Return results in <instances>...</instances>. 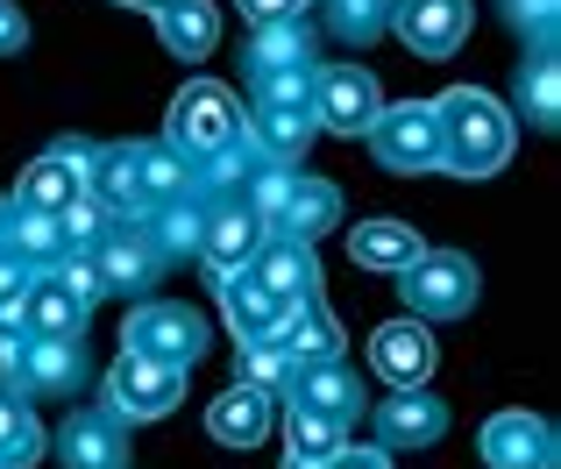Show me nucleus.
I'll return each instance as SVG.
<instances>
[{
    "label": "nucleus",
    "mask_w": 561,
    "mask_h": 469,
    "mask_svg": "<svg viewBox=\"0 0 561 469\" xmlns=\"http://www.w3.org/2000/svg\"><path fill=\"white\" fill-rule=\"evenodd\" d=\"M256 107H313V65L256 71Z\"/></svg>",
    "instance_id": "f704fd0d"
},
{
    "label": "nucleus",
    "mask_w": 561,
    "mask_h": 469,
    "mask_svg": "<svg viewBox=\"0 0 561 469\" xmlns=\"http://www.w3.org/2000/svg\"><path fill=\"white\" fill-rule=\"evenodd\" d=\"M199 193H206V221H199V249H192V256H199L214 277H228V271H242V263L256 256L263 228H256V214L242 207L234 185H199Z\"/></svg>",
    "instance_id": "6e6552de"
},
{
    "label": "nucleus",
    "mask_w": 561,
    "mask_h": 469,
    "mask_svg": "<svg viewBox=\"0 0 561 469\" xmlns=\"http://www.w3.org/2000/svg\"><path fill=\"white\" fill-rule=\"evenodd\" d=\"M8 391H14V399H79V391H85V348H79V334H28Z\"/></svg>",
    "instance_id": "1a4fd4ad"
},
{
    "label": "nucleus",
    "mask_w": 561,
    "mask_h": 469,
    "mask_svg": "<svg viewBox=\"0 0 561 469\" xmlns=\"http://www.w3.org/2000/svg\"><path fill=\"white\" fill-rule=\"evenodd\" d=\"M50 271H57V285H65L71 299L85 306V313H93V306L107 299V285H100V263H93V249H65V256H57Z\"/></svg>",
    "instance_id": "e433bc0d"
},
{
    "label": "nucleus",
    "mask_w": 561,
    "mask_h": 469,
    "mask_svg": "<svg viewBox=\"0 0 561 469\" xmlns=\"http://www.w3.org/2000/svg\"><path fill=\"white\" fill-rule=\"evenodd\" d=\"M391 277H398V299H405L412 320H462L483 291L477 263H469L462 249H420V256Z\"/></svg>",
    "instance_id": "7ed1b4c3"
},
{
    "label": "nucleus",
    "mask_w": 561,
    "mask_h": 469,
    "mask_svg": "<svg viewBox=\"0 0 561 469\" xmlns=\"http://www.w3.org/2000/svg\"><path fill=\"white\" fill-rule=\"evenodd\" d=\"M28 50V14L14 0H0V57H22Z\"/></svg>",
    "instance_id": "58836bf2"
},
{
    "label": "nucleus",
    "mask_w": 561,
    "mask_h": 469,
    "mask_svg": "<svg viewBox=\"0 0 561 469\" xmlns=\"http://www.w3.org/2000/svg\"><path fill=\"white\" fill-rule=\"evenodd\" d=\"M164 142L185 157L192 171L206 164V157H220L228 142H242V100L228 93V85L214 79H192L179 100H171V122H164Z\"/></svg>",
    "instance_id": "f03ea898"
},
{
    "label": "nucleus",
    "mask_w": 561,
    "mask_h": 469,
    "mask_svg": "<svg viewBox=\"0 0 561 469\" xmlns=\"http://www.w3.org/2000/svg\"><path fill=\"white\" fill-rule=\"evenodd\" d=\"M214 291H220V313H228L234 342H263V334L277 328V313H285V299H271V291H263L249 271H228V277H214Z\"/></svg>",
    "instance_id": "b1692460"
},
{
    "label": "nucleus",
    "mask_w": 561,
    "mask_h": 469,
    "mask_svg": "<svg viewBox=\"0 0 561 469\" xmlns=\"http://www.w3.org/2000/svg\"><path fill=\"white\" fill-rule=\"evenodd\" d=\"M271 342L291 356V370L299 363H328V356H342V320L328 313V299L320 291H299V299H285V313H277V328H271Z\"/></svg>",
    "instance_id": "2eb2a0df"
},
{
    "label": "nucleus",
    "mask_w": 561,
    "mask_h": 469,
    "mask_svg": "<svg viewBox=\"0 0 561 469\" xmlns=\"http://www.w3.org/2000/svg\"><path fill=\"white\" fill-rule=\"evenodd\" d=\"M328 469H391V448H356V442H348V448L328 456Z\"/></svg>",
    "instance_id": "ea45409f"
},
{
    "label": "nucleus",
    "mask_w": 561,
    "mask_h": 469,
    "mask_svg": "<svg viewBox=\"0 0 561 469\" xmlns=\"http://www.w3.org/2000/svg\"><path fill=\"white\" fill-rule=\"evenodd\" d=\"M234 385L263 391V399H285L291 391V356L263 334V342H242V356H234Z\"/></svg>",
    "instance_id": "473e14b6"
},
{
    "label": "nucleus",
    "mask_w": 561,
    "mask_h": 469,
    "mask_svg": "<svg viewBox=\"0 0 561 469\" xmlns=\"http://www.w3.org/2000/svg\"><path fill=\"white\" fill-rule=\"evenodd\" d=\"M512 114H526L540 136H554V128H561V57H554V43H534V57H519Z\"/></svg>",
    "instance_id": "aec40b11"
},
{
    "label": "nucleus",
    "mask_w": 561,
    "mask_h": 469,
    "mask_svg": "<svg viewBox=\"0 0 561 469\" xmlns=\"http://www.w3.org/2000/svg\"><path fill=\"white\" fill-rule=\"evenodd\" d=\"M22 334H85V306L57 285V271H28V285H22Z\"/></svg>",
    "instance_id": "a878e982"
},
{
    "label": "nucleus",
    "mask_w": 561,
    "mask_h": 469,
    "mask_svg": "<svg viewBox=\"0 0 561 469\" xmlns=\"http://www.w3.org/2000/svg\"><path fill=\"white\" fill-rule=\"evenodd\" d=\"M100 285L122 291V299H150L157 271H164V249L150 242V221H107V234L93 242Z\"/></svg>",
    "instance_id": "f8f14e48"
},
{
    "label": "nucleus",
    "mask_w": 561,
    "mask_h": 469,
    "mask_svg": "<svg viewBox=\"0 0 561 469\" xmlns=\"http://www.w3.org/2000/svg\"><path fill=\"white\" fill-rule=\"evenodd\" d=\"M313 136H320L313 107H249V114H242V142L263 157V164L299 171L306 150H313Z\"/></svg>",
    "instance_id": "dca6fc26"
},
{
    "label": "nucleus",
    "mask_w": 561,
    "mask_h": 469,
    "mask_svg": "<svg viewBox=\"0 0 561 469\" xmlns=\"http://www.w3.org/2000/svg\"><path fill=\"white\" fill-rule=\"evenodd\" d=\"M285 448L291 456H334V448H348V420L320 413L306 399H285Z\"/></svg>",
    "instance_id": "7c9ffc66"
},
{
    "label": "nucleus",
    "mask_w": 561,
    "mask_h": 469,
    "mask_svg": "<svg viewBox=\"0 0 561 469\" xmlns=\"http://www.w3.org/2000/svg\"><path fill=\"white\" fill-rule=\"evenodd\" d=\"M22 285H28V271H22V263L8 256V249H0V299H14Z\"/></svg>",
    "instance_id": "79ce46f5"
},
{
    "label": "nucleus",
    "mask_w": 561,
    "mask_h": 469,
    "mask_svg": "<svg viewBox=\"0 0 561 469\" xmlns=\"http://www.w3.org/2000/svg\"><path fill=\"white\" fill-rule=\"evenodd\" d=\"M285 399H306V405H320V413H334V420H356V413H363V385H356V370H348L342 356L299 363Z\"/></svg>",
    "instance_id": "5701e85b"
},
{
    "label": "nucleus",
    "mask_w": 561,
    "mask_h": 469,
    "mask_svg": "<svg viewBox=\"0 0 561 469\" xmlns=\"http://www.w3.org/2000/svg\"><path fill=\"white\" fill-rule=\"evenodd\" d=\"M391 8L398 0H328V28L363 50V43H377L383 28H391Z\"/></svg>",
    "instance_id": "72a5a7b5"
},
{
    "label": "nucleus",
    "mask_w": 561,
    "mask_h": 469,
    "mask_svg": "<svg viewBox=\"0 0 561 469\" xmlns=\"http://www.w3.org/2000/svg\"><path fill=\"white\" fill-rule=\"evenodd\" d=\"M128 8H142V14H157V8H171V0H128Z\"/></svg>",
    "instance_id": "a18cd8bd"
},
{
    "label": "nucleus",
    "mask_w": 561,
    "mask_h": 469,
    "mask_svg": "<svg viewBox=\"0 0 561 469\" xmlns=\"http://www.w3.org/2000/svg\"><path fill=\"white\" fill-rule=\"evenodd\" d=\"M313 0H242V14H249V28L256 22H285V14H306Z\"/></svg>",
    "instance_id": "a19ab883"
},
{
    "label": "nucleus",
    "mask_w": 561,
    "mask_h": 469,
    "mask_svg": "<svg viewBox=\"0 0 561 469\" xmlns=\"http://www.w3.org/2000/svg\"><path fill=\"white\" fill-rule=\"evenodd\" d=\"M271 65H313V28H306V14L256 22V36H249V71H271Z\"/></svg>",
    "instance_id": "c756f323"
},
{
    "label": "nucleus",
    "mask_w": 561,
    "mask_h": 469,
    "mask_svg": "<svg viewBox=\"0 0 561 469\" xmlns=\"http://www.w3.org/2000/svg\"><path fill=\"white\" fill-rule=\"evenodd\" d=\"M271 420H277V399H263V391H249V385H228L206 405V434H214L220 448H256L263 434H271Z\"/></svg>",
    "instance_id": "412c9836"
},
{
    "label": "nucleus",
    "mask_w": 561,
    "mask_h": 469,
    "mask_svg": "<svg viewBox=\"0 0 561 469\" xmlns=\"http://www.w3.org/2000/svg\"><path fill=\"white\" fill-rule=\"evenodd\" d=\"M342 228V185L328 179H306V171H291V199H285V228L277 234H299V242H320V234Z\"/></svg>",
    "instance_id": "bb28decb"
},
{
    "label": "nucleus",
    "mask_w": 561,
    "mask_h": 469,
    "mask_svg": "<svg viewBox=\"0 0 561 469\" xmlns=\"http://www.w3.org/2000/svg\"><path fill=\"white\" fill-rule=\"evenodd\" d=\"M434 363H440V348H434V334H426V320H383V328L370 334V370L383 377L391 391H405V385H426L434 377Z\"/></svg>",
    "instance_id": "4468645a"
},
{
    "label": "nucleus",
    "mask_w": 561,
    "mask_h": 469,
    "mask_svg": "<svg viewBox=\"0 0 561 469\" xmlns=\"http://www.w3.org/2000/svg\"><path fill=\"white\" fill-rule=\"evenodd\" d=\"M179 399H185V370L179 363H157V356H142V348H122V356L107 363V405L128 420V427L164 420Z\"/></svg>",
    "instance_id": "423d86ee"
},
{
    "label": "nucleus",
    "mask_w": 561,
    "mask_h": 469,
    "mask_svg": "<svg viewBox=\"0 0 561 469\" xmlns=\"http://www.w3.org/2000/svg\"><path fill=\"white\" fill-rule=\"evenodd\" d=\"M434 122H440V171H455V179L505 171L512 142H519V114L483 85H448L434 100Z\"/></svg>",
    "instance_id": "f257e3e1"
},
{
    "label": "nucleus",
    "mask_w": 561,
    "mask_h": 469,
    "mask_svg": "<svg viewBox=\"0 0 561 469\" xmlns=\"http://www.w3.org/2000/svg\"><path fill=\"white\" fill-rule=\"evenodd\" d=\"M57 462H65V469H128V462H136V448H128V420L114 413L107 399L79 405V413L57 427Z\"/></svg>",
    "instance_id": "ddd939ff"
},
{
    "label": "nucleus",
    "mask_w": 561,
    "mask_h": 469,
    "mask_svg": "<svg viewBox=\"0 0 561 469\" xmlns=\"http://www.w3.org/2000/svg\"><path fill=\"white\" fill-rule=\"evenodd\" d=\"M469 22H477V8H469V0H398L383 36H398L412 57L440 65V57H455L469 43Z\"/></svg>",
    "instance_id": "9b49d317"
},
{
    "label": "nucleus",
    "mask_w": 561,
    "mask_h": 469,
    "mask_svg": "<svg viewBox=\"0 0 561 469\" xmlns=\"http://www.w3.org/2000/svg\"><path fill=\"white\" fill-rule=\"evenodd\" d=\"M477 456L491 469H561V434L548 413H526V405H512V413H491L477 434Z\"/></svg>",
    "instance_id": "0eeeda50"
},
{
    "label": "nucleus",
    "mask_w": 561,
    "mask_h": 469,
    "mask_svg": "<svg viewBox=\"0 0 561 469\" xmlns=\"http://www.w3.org/2000/svg\"><path fill=\"white\" fill-rule=\"evenodd\" d=\"M107 221H114V214L100 207L93 193H79V199H65V207H57V234H65V249H93L100 234H107Z\"/></svg>",
    "instance_id": "c9c22d12"
},
{
    "label": "nucleus",
    "mask_w": 561,
    "mask_h": 469,
    "mask_svg": "<svg viewBox=\"0 0 561 469\" xmlns=\"http://www.w3.org/2000/svg\"><path fill=\"white\" fill-rule=\"evenodd\" d=\"M157 22V43H164L171 57H214V43H220V8L214 0H171V8H157L150 14Z\"/></svg>",
    "instance_id": "4be33fe9"
},
{
    "label": "nucleus",
    "mask_w": 561,
    "mask_h": 469,
    "mask_svg": "<svg viewBox=\"0 0 561 469\" xmlns=\"http://www.w3.org/2000/svg\"><path fill=\"white\" fill-rule=\"evenodd\" d=\"M122 348H142V356H157V363L192 370V363L206 356V320L192 313L185 299H136L128 320H122Z\"/></svg>",
    "instance_id": "39448f33"
},
{
    "label": "nucleus",
    "mask_w": 561,
    "mask_h": 469,
    "mask_svg": "<svg viewBox=\"0 0 561 469\" xmlns=\"http://www.w3.org/2000/svg\"><path fill=\"white\" fill-rule=\"evenodd\" d=\"M426 249V234L412 228V221H391V214H383V221H363V228H348V256L363 263V271H405L412 256H420Z\"/></svg>",
    "instance_id": "393cba45"
},
{
    "label": "nucleus",
    "mask_w": 561,
    "mask_h": 469,
    "mask_svg": "<svg viewBox=\"0 0 561 469\" xmlns=\"http://www.w3.org/2000/svg\"><path fill=\"white\" fill-rule=\"evenodd\" d=\"M136 179H142V199H150V207L199 193V171H192V164H185L179 150H171L164 136H157V142H136Z\"/></svg>",
    "instance_id": "c85d7f7f"
},
{
    "label": "nucleus",
    "mask_w": 561,
    "mask_h": 469,
    "mask_svg": "<svg viewBox=\"0 0 561 469\" xmlns=\"http://www.w3.org/2000/svg\"><path fill=\"white\" fill-rule=\"evenodd\" d=\"M383 93L363 65H313V122L320 136H363L377 122Z\"/></svg>",
    "instance_id": "9d476101"
},
{
    "label": "nucleus",
    "mask_w": 561,
    "mask_h": 469,
    "mask_svg": "<svg viewBox=\"0 0 561 469\" xmlns=\"http://www.w3.org/2000/svg\"><path fill=\"white\" fill-rule=\"evenodd\" d=\"M0 334H22V291H14V299H0Z\"/></svg>",
    "instance_id": "37998d69"
},
{
    "label": "nucleus",
    "mask_w": 561,
    "mask_h": 469,
    "mask_svg": "<svg viewBox=\"0 0 561 469\" xmlns=\"http://www.w3.org/2000/svg\"><path fill=\"white\" fill-rule=\"evenodd\" d=\"M377 150L383 171L398 179H420V171H440V122H434V100H398V107H377V122L363 128Z\"/></svg>",
    "instance_id": "20e7f679"
},
{
    "label": "nucleus",
    "mask_w": 561,
    "mask_h": 469,
    "mask_svg": "<svg viewBox=\"0 0 561 469\" xmlns=\"http://www.w3.org/2000/svg\"><path fill=\"white\" fill-rule=\"evenodd\" d=\"M448 434V405L426 385H405L391 399H377V448H434Z\"/></svg>",
    "instance_id": "f3484780"
},
{
    "label": "nucleus",
    "mask_w": 561,
    "mask_h": 469,
    "mask_svg": "<svg viewBox=\"0 0 561 469\" xmlns=\"http://www.w3.org/2000/svg\"><path fill=\"white\" fill-rule=\"evenodd\" d=\"M285 469H328V456H285Z\"/></svg>",
    "instance_id": "c03bdc74"
},
{
    "label": "nucleus",
    "mask_w": 561,
    "mask_h": 469,
    "mask_svg": "<svg viewBox=\"0 0 561 469\" xmlns=\"http://www.w3.org/2000/svg\"><path fill=\"white\" fill-rule=\"evenodd\" d=\"M249 277H256L271 299H299V291H320V263H313V242H299V234H263L256 256L242 263Z\"/></svg>",
    "instance_id": "a211bd4d"
},
{
    "label": "nucleus",
    "mask_w": 561,
    "mask_h": 469,
    "mask_svg": "<svg viewBox=\"0 0 561 469\" xmlns=\"http://www.w3.org/2000/svg\"><path fill=\"white\" fill-rule=\"evenodd\" d=\"M505 22L534 43H554V22H561V0H505Z\"/></svg>",
    "instance_id": "4c0bfd02"
},
{
    "label": "nucleus",
    "mask_w": 561,
    "mask_h": 469,
    "mask_svg": "<svg viewBox=\"0 0 561 469\" xmlns=\"http://www.w3.org/2000/svg\"><path fill=\"white\" fill-rule=\"evenodd\" d=\"M43 462V427L28 413V399H14L0 385V469H36Z\"/></svg>",
    "instance_id": "2f4dec72"
},
{
    "label": "nucleus",
    "mask_w": 561,
    "mask_h": 469,
    "mask_svg": "<svg viewBox=\"0 0 561 469\" xmlns=\"http://www.w3.org/2000/svg\"><path fill=\"white\" fill-rule=\"evenodd\" d=\"M79 193H85L79 164H65L57 150H43L36 164H28L22 179H14V193H8V199H14V207H36V214H57L65 199H79Z\"/></svg>",
    "instance_id": "cd10ccee"
},
{
    "label": "nucleus",
    "mask_w": 561,
    "mask_h": 469,
    "mask_svg": "<svg viewBox=\"0 0 561 469\" xmlns=\"http://www.w3.org/2000/svg\"><path fill=\"white\" fill-rule=\"evenodd\" d=\"M85 193H93L114 221H142L150 199H142V179H136V142H100L93 171H85Z\"/></svg>",
    "instance_id": "6ab92c4d"
}]
</instances>
